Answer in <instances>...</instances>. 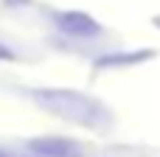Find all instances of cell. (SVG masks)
Segmentation results:
<instances>
[{"label":"cell","mask_w":160,"mask_h":157,"mask_svg":"<svg viewBox=\"0 0 160 157\" xmlns=\"http://www.w3.org/2000/svg\"><path fill=\"white\" fill-rule=\"evenodd\" d=\"M28 96L39 110L62 118V121H70L76 126L101 129L110 124V107L87 93H79L70 87H39V90H28Z\"/></svg>","instance_id":"obj_1"},{"label":"cell","mask_w":160,"mask_h":157,"mask_svg":"<svg viewBox=\"0 0 160 157\" xmlns=\"http://www.w3.org/2000/svg\"><path fill=\"white\" fill-rule=\"evenodd\" d=\"M28 152L37 157H79L82 146L70 138H34L28 140Z\"/></svg>","instance_id":"obj_2"},{"label":"cell","mask_w":160,"mask_h":157,"mask_svg":"<svg viewBox=\"0 0 160 157\" xmlns=\"http://www.w3.org/2000/svg\"><path fill=\"white\" fill-rule=\"evenodd\" d=\"M53 20L70 37H96V34H101V25L84 11H59Z\"/></svg>","instance_id":"obj_3"},{"label":"cell","mask_w":160,"mask_h":157,"mask_svg":"<svg viewBox=\"0 0 160 157\" xmlns=\"http://www.w3.org/2000/svg\"><path fill=\"white\" fill-rule=\"evenodd\" d=\"M152 51H141V53H115V56H104L96 62V67H129V65H138L143 59H149Z\"/></svg>","instance_id":"obj_4"},{"label":"cell","mask_w":160,"mask_h":157,"mask_svg":"<svg viewBox=\"0 0 160 157\" xmlns=\"http://www.w3.org/2000/svg\"><path fill=\"white\" fill-rule=\"evenodd\" d=\"M0 59H14V51H8L6 45H0Z\"/></svg>","instance_id":"obj_5"},{"label":"cell","mask_w":160,"mask_h":157,"mask_svg":"<svg viewBox=\"0 0 160 157\" xmlns=\"http://www.w3.org/2000/svg\"><path fill=\"white\" fill-rule=\"evenodd\" d=\"M0 157H8V155H6V152H0Z\"/></svg>","instance_id":"obj_6"}]
</instances>
